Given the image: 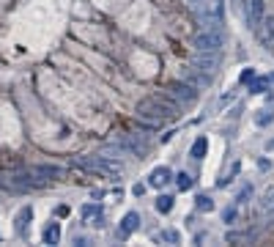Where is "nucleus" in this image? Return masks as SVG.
<instances>
[{
    "label": "nucleus",
    "mask_w": 274,
    "mask_h": 247,
    "mask_svg": "<svg viewBox=\"0 0 274 247\" xmlns=\"http://www.w3.org/2000/svg\"><path fill=\"white\" fill-rule=\"evenodd\" d=\"M132 192H135V195H143L145 187H143V184H135V190H132Z\"/></svg>",
    "instance_id": "obj_23"
},
{
    "label": "nucleus",
    "mask_w": 274,
    "mask_h": 247,
    "mask_svg": "<svg viewBox=\"0 0 274 247\" xmlns=\"http://www.w3.org/2000/svg\"><path fill=\"white\" fill-rule=\"evenodd\" d=\"M157 212H162V214L173 212V198L170 195H159L157 198Z\"/></svg>",
    "instance_id": "obj_15"
},
{
    "label": "nucleus",
    "mask_w": 274,
    "mask_h": 247,
    "mask_svg": "<svg viewBox=\"0 0 274 247\" xmlns=\"http://www.w3.org/2000/svg\"><path fill=\"white\" fill-rule=\"evenodd\" d=\"M244 20L250 30H258L263 22V0H247L244 3Z\"/></svg>",
    "instance_id": "obj_5"
},
{
    "label": "nucleus",
    "mask_w": 274,
    "mask_h": 247,
    "mask_svg": "<svg viewBox=\"0 0 274 247\" xmlns=\"http://www.w3.org/2000/svg\"><path fill=\"white\" fill-rule=\"evenodd\" d=\"M137 228H140V214H137V212H129L126 217L121 220V225H118V239H126V236H132Z\"/></svg>",
    "instance_id": "obj_7"
},
{
    "label": "nucleus",
    "mask_w": 274,
    "mask_h": 247,
    "mask_svg": "<svg viewBox=\"0 0 274 247\" xmlns=\"http://www.w3.org/2000/svg\"><path fill=\"white\" fill-rule=\"evenodd\" d=\"M198 209H200V212H211V209H214V200L206 198V195H198Z\"/></svg>",
    "instance_id": "obj_18"
},
{
    "label": "nucleus",
    "mask_w": 274,
    "mask_h": 247,
    "mask_svg": "<svg viewBox=\"0 0 274 247\" xmlns=\"http://www.w3.org/2000/svg\"><path fill=\"white\" fill-rule=\"evenodd\" d=\"M61 168H58V165H36V168H33V176H61Z\"/></svg>",
    "instance_id": "obj_14"
},
{
    "label": "nucleus",
    "mask_w": 274,
    "mask_h": 247,
    "mask_svg": "<svg viewBox=\"0 0 274 247\" xmlns=\"http://www.w3.org/2000/svg\"><path fill=\"white\" fill-rule=\"evenodd\" d=\"M195 14L203 20L206 27H219L225 22V0H195Z\"/></svg>",
    "instance_id": "obj_2"
},
{
    "label": "nucleus",
    "mask_w": 274,
    "mask_h": 247,
    "mask_svg": "<svg viewBox=\"0 0 274 247\" xmlns=\"http://www.w3.org/2000/svg\"><path fill=\"white\" fill-rule=\"evenodd\" d=\"M189 3H195V0H189Z\"/></svg>",
    "instance_id": "obj_25"
},
{
    "label": "nucleus",
    "mask_w": 274,
    "mask_h": 247,
    "mask_svg": "<svg viewBox=\"0 0 274 247\" xmlns=\"http://www.w3.org/2000/svg\"><path fill=\"white\" fill-rule=\"evenodd\" d=\"M272 121H274L272 110H260L258 116H255V124H258V126H266V124H272Z\"/></svg>",
    "instance_id": "obj_17"
},
{
    "label": "nucleus",
    "mask_w": 274,
    "mask_h": 247,
    "mask_svg": "<svg viewBox=\"0 0 274 247\" xmlns=\"http://www.w3.org/2000/svg\"><path fill=\"white\" fill-rule=\"evenodd\" d=\"M162 239H164V242H173V245H176V242H178V231H162Z\"/></svg>",
    "instance_id": "obj_19"
},
{
    "label": "nucleus",
    "mask_w": 274,
    "mask_h": 247,
    "mask_svg": "<svg viewBox=\"0 0 274 247\" xmlns=\"http://www.w3.org/2000/svg\"><path fill=\"white\" fill-rule=\"evenodd\" d=\"M266 151H274V140H269V143H266Z\"/></svg>",
    "instance_id": "obj_24"
},
{
    "label": "nucleus",
    "mask_w": 274,
    "mask_h": 247,
    "mask_svg": "<svg viewBox=\"0 0 274 247\" xmlns=\"http://www.w3.org/2000/svg\"><path fill=\"white\" fill-rule=\"evenodd\" d=\"M33 220V206H22L17 214V236H27V225Z\"/></svg>",
    "instance_id": "obj_10"
},
{
    "label": "nucleus",
    "mask_w": 274,
    "mask_h": 247,
    "mask_svg": "<svg viewBox=\"0 0 274 247\" xmlns=\"http://www.w3.org/2000/svg\"><path fill=\"white\" fill-rule=\"evenodd\" d=\"M222 47H225V30H219V27H203L195 36L198 52H222Z\"/></svg>",
    "instance_id": "obj_3"
},
{
    "label": "nucleus",
    "mask_w": 274,
    "mask_h": 247,
    "mask_svg": "<svg viewBox=\"0 0 274 247\" xmlns=\"http://www.w3.org/2000/svg\"><path fill=\"white\" fill-rule=\"evenodd\" d=\"M255 80V69H244L241 72V82H252Z\"/></svg>",
    "instance_id": "obj_20"
},
{
    "label": "nucleus",
    "mask_w": 274,
    "mask_h": 247,
    "mask_svg": "<svg viewBox=\"0 0 274 247\" xmlns=\"http://www.w3.org/2000/svg\"><path fill=\"white\" fill-rule=\"evenodd\" d=\"M263 88H266V80H252V94H260Z\"/></svg>",
    "instance_id": "obj_21"
},
{
    "label": "nucleus",
    "mask_w": 274,
    "mask_h": 247,
    "mask_svg": "<svg viewBox=\"0 0 274 247\" xmlns=\"http://www.w3.org/2000/svg\"><path fill=\"white\" fill-rule=\"evenodd\" d=\"M206 151H208V140H206V137H198V140H195V143H192V159H203L206 157Z\"/></svg>",
    "instance_id": "obj_13"
},
{
    "label": "nucleus",
    "mask_w": 274,
    "mask_h": 247,
    "mask_svg": "<svg viewBox=\"0 0 274 247\" xmlns=\"http://www.w3.org/2000/svg\"><path fill=\"white\" fill-rule=\"evenodd\" d=\"M61 242V222H49L44 231V245H58Z\"/></svg>",
    "instance_id": "obj_12"
},
{
    "label": "nucleus",
    "mask_w": 274,
    "mask_h": 247,
    "mask_svg": "<svg viewBox=\"0 0 274 247\" xmlns=\"http://www.w3.org/2000/svg\"><path fill=\"white\" fill-rule=\"evenodd\" d=\"M219 66V52H198L195 55V69L206 72V74H214Z\"/></svg>",
    "instance_id": "obj_6"
},
{
    "label": "nucleus",
    "mask_w": 274,
    "mask_h": 247,
    "mask_svg": "<svg viewBox=\"0 0 274 247\" xmlns=\"http://www.w3.org/2000/svg\"><path fill=\"white\" fill-rule=\"evenodd\" d=\"M137 116L148 118V121H162V118L178 116V104H173L164 96H148L143 102H137Z\"/></svg>",
    "instance_id": "obj_1"
},
{
    "label": "nucleus",
    "mask_w": 274,
    "mask_h": 247,
    "mask_svg": "<svg viewBox=\"0 0 274 247\" xmlns=\"http://www.w3.org/2000/svg\"><path fill=\"white\" fill-rule=\"evenodd\" d=\"M173 96H176L178 102L192 104L195 99H198V88H195V85H189V82H176V85H173Z\"/></svg>",
    "instance_id": "obj_8"
},
{
    "label": "nucleus",
    "mask_w": 274,
    "mask_h": 247,
    "mask_svg": "<svg viewBox=\"0 0 274 247\" xmlns=\"http://www.w3.org/2000/svg\"><path fill=\"white\" fill-rule=\"evenodd\" d=\"M82 168L88 171H96V173H104V176L115 178V176H123V165L113 157H82L80 159Z\"/></svg>",
    "instance_id": "obj_4"
},
{
    "label": "nucleus",
    "mask_w": 274,
    "mask_h": 247,
    "mask_svg": "<svg viewBox=\"0 0 274 247\" xmlns=\"http://www.w3.org/2000/svg\"><path fill=\"white\" fill-rule=\"evenodd\" d=\"M167 181H173V173H170V168H164V165H162V168H154L151 176H148V184L157 187V190H159V187H164Z\"/></svg>",
    "instance_id": "obj_9"
},
{
    "label": "nucleus",
    "mask_w": 274,
    "mask_h": 247,
    "mask_svg": "<svg viewBox=\"0 0 274 247\" xmlns=\"http://www.w3.org/2000/svg\"><path fill=\"white\" fill-rule=\"evenodd\" d=\"M82 217H93L91 225H96V228H102V222H104V214L99 206H82Z\"/></svg>",
    "instance_id": "obj_11"
},
{
    "label": "nucleus",
    "mask_w": 274,
    "mask_h": 247,
    "mask_svg": "<svg viewBox=\"0 0 274 247\" xmlns=\"http://www.w3.org/2000/svg\"><path fill=\"white\" fill-rule=\"evenodd\" d=\"M176 184H178V190H192V184H195V181H192V176H189V173H178V176H176Z\"/></svg>",
    "instance_id": "obj_16"
},
{
    "label": "nucleus",
    "mask_w": 274,
    "mask_h": 247,
    "mask_svg": "<svg viewBox=\"0 0 274 247\" xmlns=\"http://www.w3.org/2000/svg\"><path fill=\"white\" fill-rule=\"evenodd\" d=\"M233 217H236V209H228V212H225V222H233Z\"/></svg>",
    "instance_id": "obj_22"
}]
</instances>
